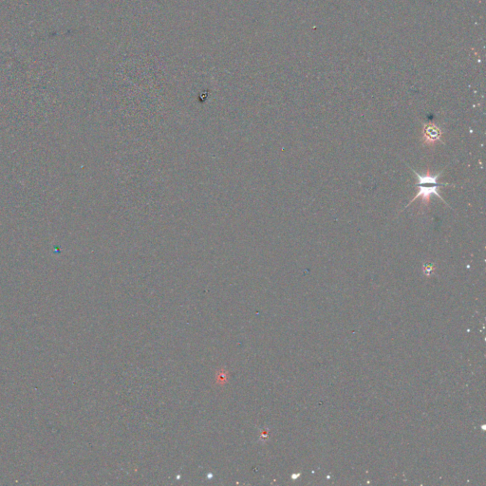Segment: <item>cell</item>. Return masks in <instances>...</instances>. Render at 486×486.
<instances>
[{"label": "cell", "mask_w": 486, "mask_h": 486, "mask_svg": "<svg viewBox=\"0 0 486 486\" xmlns=\"http://www.w3.org/2000/svg\"><path fill=\"white\" fill-rule=\"evenodd\" d=\"M441 186H445L439 185V186H416L417 188H418L416 195H415V197H414L411 201H409V204L407 205V207H409V205L416 201L418 198H421L422 205H423V206H428L429 203H430V199H431L432 196H437L438 198H440L443 202H445L446 204H448V203L446 202V201L444 200V198L441 197L440 192H439V188L441 187ZM407 207H406V208H407Z\"/></svg>", "instance_id": "1"}, {"label": "cell", "mask_w": 486, "mask_h": 486, "mask_svg": "<svg viewBox=\"0 0 486 486\" xmlns=\"http://www.w3.org/2000/svg\"><path fill=\"white\" fill-rule=\"evenodd\" d=\"M441 135L443 133L440 127L437 126L436 124H431V123L424 124V129H423V141L425 145L427 146L435 145L437 142L440 141Z\"/></svg>", "instance_id": "2"}, {"label": "cell", "mask_w": 486, "mask_h": 486, "mask_svg": "<svg viewBox=\"0 0 486 486\" xmlns=\"http://www.w3.org/2000/svg\"><path fill=\"white\" fill-rule=\"evenodd\" d=\"M413 173L416 175L417 177V183L415 186H424V185H432V186H439V185H441V186H456L454 185H449V184H441V183H439V179H440L441 174H443V171L440 173H438L437 175H432L431 172L429 170L426 171V173L424 175H420L417 173V171L415 170H412Z\"/></svg>", "instance_id": "3"}, {"label": "cell", "mask_w": 486, "mask_h": 486, "mask_svg": "<svg viewBox=\"0 0 486 486\" xmlns=\"http://www.w3.org/2000/svg\"><path fill=\"white\" fill-rule=\"evenodd\" d=\"M424 274L429 276L434 271V265L433 264H425L424 266Z\"/></svg>", "instance_id": "4"}]
</instances>
